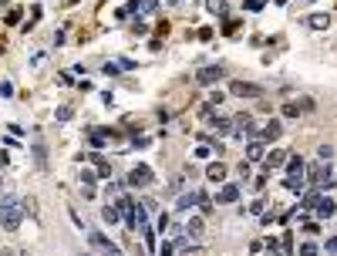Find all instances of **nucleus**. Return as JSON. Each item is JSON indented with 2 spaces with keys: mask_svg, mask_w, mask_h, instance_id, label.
<instances>
[{
  "mask_svg": "<svg viewBox=\"0 0 337 256\" xmlns=\"http://www.w3.org/2000/svg\"><path fill=\"white\" fill-rule=\"evenodd\" d=\"M24 212H27V206H24L20 195H3V199H0V226H3L7 233H17V229H20Z\"/></svg>",
  "mask_w": 337,
  "mask_h": 256,
  "instance_id": "nucleus-1",
  "label": "nucleus"
},
{
  "mask_svg": "<svg viewBox=\"0 0 337 256\" xmlns=\"http://www.w3.org/2000/svg\"><path fill=\"white\" fill-rule=\"evenodd\" d=\"M283 186L290 192H304V186H307V165H304L300 155L297 159H287V179H283Z\"/></svg>",
  "mask_w": 337,
  "mask_h": 256,
  "instance_id": "nucleus-2",
  "label": "nucleus"
},
{
  "mask_svg": "<svg viewBox=\"0 0 337 256\" xmlns=\"http://www.w3.org/2000/svg\"><path fill=\"white\" fill-rule=\"evenodd\" d=\"M118 212L128 219L132 233H142V229L148 226V212H145V206H132V199H118Z\"/></svg>",
  "mask_w": 337,
  "mask_h": 256,
  "instance_id": "nucleus-3",
  "label": "nucleus"
},
{
  "mask_svg": "<svg viewBox=\"0 0 337 256\" xmlns=\"http://www.w3.org/2000/svg\"><path fill=\"white\" fill-rule=\"evenodd\" d=\"M226 78V67L223 64H209V67H199L196 71V81L199 84H216V81H223Z\"/></svg>",
  "mask_w": 337,
  "mask_h": 256,
  "instance_id": "nucleus-4",
  "label": "nucleus"
},
{
  "mask_svg": "<svg viewBox=\"0 0 337 256\" xmlns=\"http://www.w3.org/2000/svg\"><path fill=\"white\" fill-rule=\"evenodd\" d=\"M152 182H155V176H152L148 165H135L132 172H128V186H135V189H145V186H152Z\"/></svg>",
  "mask_w": 337,
  "mask_h": 256,
  "instance_id": "nucleus-5",
  "label": "nucleus"
},
{
  "mask_svg": "<svg viewBox=\"0 0 337 256\" xmlns=\"http://www.w3.org/2000/svg\"><path fill=\"white\" fill-rule=\"evenodd\" d=\"M229 95H236V98H260L263 88L253 84V81H233V84H229Z\"/></svg>",
  "mask_w": 337,
  "mask_h": 256,
  "instance_id": "nucleus-6",
  "label": "nucleus"
},
{
  "mask_svg": "<svg viewBox=\"0 0 337 256\" xmlns=\"http://www.w3.org/2000/svg\"><path fill=\"white\" fill-rule=\"evenodd\" d=\"M88 243H91L95 250H101V253H118V246H115L108 236H101L98 229H88Z\"/></svg>",
  "mask_w": 337,
  "mask_h": 256,
  "instance_id": "nucleus-7",
  "label": "nucleus"
},
{
  "mask_svg": "<svg viewBox=\"0 0 337 256\" xmlns=\"http://www.w3.org/2000/svg\"><path fill=\"white\" fill-rule=\"evenodd\" d=\"M314 212L321 216V219H331L337 212V202L331 199V195H317V202H314Z\"/></svg>",
  "mask_w": 337,
  "mask_h": 256,
  "instance_id": "nucleus-8",
  "label": "nucleus"
},
{
  "mask_svg": "<svg viewBox=\"0 0 337 256\" xmlns=\"http://www.w3.org/2000/svg\"><path fill=\"white\" fill-rule=\"evenodd\" d=\"M236 199H240V186H233V182H229V186H223V189H219V199H216V202L229 206V202H236Z\"/></svg>",
  "mask_w": 337,
  "mask_h": 256,
  "instance_id": "nucleus-9",
  "label": "nucleus"
},
{
  "mask_svg": "<svg viewBox=\"0 0 337 256\" xmlns=\"http://www.w3.org/2000/svg\"><path fill=\"white\" fill-rule=\"evenodd\" d=\"M206 179H209V182H223V179H226V165H223V162H212V165L206 169Z\"/></svg>",
  "mask_w": 337,
  "mask_h": 256,
  "instance_id": "nucleus-10",
  "label": "nucleus"
},
{
  "mask_svg": "<svg viewBox=\"0 0 337 256\" xmlns=\"http://www.w3.org/2000/svg\"><path fill=\"white\" fill-rule=\"evenodd\" d=\"M260 159H263V142L253 138V142L246 145V162H260Z\"/></svg>",
  "mask_w": 337,
  "mask_h": 256,
  "instance_id": "nucleus-11",
  "label": "nucleus"
},
{
  "mask_svg": "<svg viewBox=\"0 0 337 256\" xmlns=\"http://www.w3.org/2000/svg\"><path fill=\"white\" fill-rule=\"evenodd\" d=\"M193 206H196V192H186V195L176 199V209H179V212H186V209H193Z\"/></svg>",
  "mask_w": 337,
  "mask_h": 256,
  "instance_id": "nucleus-12",
  "label": "nucleus"
},
{
  "mask_svg": "<svg viewBox=\"0 0 337 256\" xmlns=\"http://www.w3.org/2000/svg\"><path fill=\"white\" fill-rule=\"evenodd\" d=\"M280 131H283V125H280V122H267V125H263V138H267V142H273V138H280Z\"/></svg>",
  "mask_w": 337,
  "mask_h": 256,
  "instance_id": "nucleus-13",
  "label": "nucleus"
},
{
  "mask_svg": "<svg viewBox=\"0 0 337 256\" xmlns=\"http://www.w3.org/2000/svg\"><path fill=\"white\" fill-rule=\"evenodd\" d=\"M186 229V236H193V240H199L202 236V219L196 216V219H189V226H182Z\"/></svg>",
  "mask_w": 337,
  "mask_h": 256,
  "instance_id": "nucleus-14",
  "label": "nucleus"
},
{
  "mask_svg": "<svg viewBox=\"0 0 337 256\" xmlns=\"http://www.w3.org/2000/svg\"><path fill=\"white\" fill-rule=\"evenodd\" d=\"M209 125L216 128L219 135H229V131H233V118H216V122H209Z\"/></svg>",
  "mask_w": 337,
  "mask_h": 256,
  "instance_id": "nucleus-15",
  "label": "nucleus"
},
{
  "mask_svg": "<svg viewBox=\"0 0 337 256\" xmlns=\"http://www.w3.org/2000/svg\"><path fill=\"white\" fill-rule=\"evenodd\" d=\"M287 162V152H273V155H267V169H276V165H283Z\"/></svg>",
  "mask_w": 337,
  "mask_h": 256,
  "instance_id": "nucleus-16",
  "label": "nucleus"
},
{
  "mask_svg": "<svg viewBox=\"0 0 337 256\" xmlns=\"http://www.w3.org/2000/svg\"><path fill=\"white\" fill-rule=\"evenodd\" d=\"M327 24H331L327 14H314V17H310V27H314V31H321V27H327Z\"/></svg>",
  "mask_w": 337,
  "mask_h": 256,
  "instance_id": "nucleus-17",
  "label": "nucleus"
},
{
  "mask_svg": "<svg viewBox=\"0 0 337 256\" xmlns=\"http://www.w3.org/2000/svg\"><path fill=\"white\" fill-rule=\"evenodd\" d=\"M212 152H223V145H216V148H212V145H199V148H196V159H209Z\"/></svg>",
  "mask_w": 337,
  "mask_h": 256,
  "instance_id": "nucleus-18",
  "label": "nucleus"
},
{
  "mask_svg": "<svg viewBox=\"0 0 337 256\" xmlns=\"http://www.w3.org/2000/svg\"><path fill=\"white\" fill-rule=\"evenodd\" d=\"M196 206H199L202 212H209V209H212V199H209L206 192H196Z\"/></svg>",
  "mask_w": 337,
  "mask_h": 256,
  "instance_id": "nucleus-19",
  "label": "nucleus"
},
{
  "mask_svg": "<svg viewBox=\"0 0 337 256\" xmlns=\"http://www.w3.org/2000/svg\"><path fill=\"white\" fill-rule=\"evenodd\" d=\"M101 219H105V223H115V219H118V206H105V209H101Z\"/></svg>",
  "mask_w": 337,
  "mask_h": 256,
  "instance_id": "nucleus-20",
  "label": "nucleus"
},
{
  "mask_svg": "<svg viewBox=\"0 0 337 256\" xmlns=\"http://www.w3.org/2000/svg\"><path fill=\"white\" fill-rule=\"evenodd\" d=\"M138 10L148 17V14H155V10H159V0H142V3H138Z\"/></svg>",
  "mask_w": 337,
  "mask_h": 256,
  "instance_id": "nucleus-21",
  "label": "nucleus"
},
{
  "mask_svg": "<svg viewBox=\"0 0 337 256\" xmlns=\"http://www.w3.org/2000/svg\"><path fill=\"white\" fill-rule=\"evenodd\" d=\"M317 155H321V162H331V159H334V148H331V145H321Z\"/></svg>",
  "mask_w": 337,
  "mask_h": 256,
  "instance_id": "nucleus-22",
  "label": "nucleus"
},
{
  "mask_svg": "<svg viewBox=\"0 0 337 256\" xmlns=\"http://www.w3.org/2000/svg\"><path fill=\"white\" fill-rule=\"evenodd\" d=\"M324 253H337V236H331V240H324Z\"/></svg>",
  "mask_w": 337,
  "mask_h": 256,
  "instance_id": "nucleus-23",
  "label": "nucleus"
},
{
  "mask_svg": "<svg viewBox=\"0 0 337 256\" xmlns=\"http://www.w3.org/2000/svg\"><path fill=\"white\" fill-rule=\"evenodd\" d=\"M10 91H14V84H10V81H0V95L10 98Z\"/></svg>",
  "mask_w": 337,
  "mask_h": 256,
  "instance_id": "nucleus-24",
  "label": "nucleus"
},
{
  "mask_svg": "<svg viewBox=\"0 0 337 256\" xmlns=\"http://www.w3.org/2000/svg\"><path fill=\"white\" fill-rule=\"evenodd\" d=\"M95 179H98V176H95V172H88V169H84V172H81V182H84V186H91V182H95Z\"/></svg>",
  "mask_w": 337,
  "mask_h": 256,
  "instance_id": "nucleus-25",
  "label": "nucleus"
},
{
  "mask_svg": "<svg viewBox=\"0 0 337 256\" xmlns=\"http://www.w3.org/2000/svg\"><path fill=\"white\" fill-rule=\"evenodd\" d=\"M263 209H267V206H263V202H260V199H257V202H253V206H250V212H253V216H263Z\"/></svg>",
  "mask_w": 337,
  "mask_h": 256,
  "instance_id": "nucleus-26",
  "label": "nucleus"
},
{
  "mask_svg": "<svg viewBox=\"0 0 337 256\" xmlns=\"http://www.w3.org/2000/svg\"><path fill=\"white\" fill-rule=\"evenodd\" d=\"M67 118H71V108H67V105L64 108H58V122H67Z\"/></svg>",
  "mask_w": 337,
  "mask_h": 256,
  "instance_id": "nucleus-27",
  "label": "nucleus"
},
{
  "mask_svg": "<svg viewBox=\"0 0 337 256\" xmlns=\"http://www.w3.org/2000/svg\"><path fill=\"white\" fill-rule=\"evenodd\" d=\"M283 115H287V118H297L300 112H297V105H287V108H283Z\"/></svg>",
  "mask_w": 337,
  "mask_h": 256,
  "instance_id": "nucleus-28",
  "label": "nucleus"
},
{
  "mask_svg": "<svg viewBox=\"0 0 337 256\" xmlns=\"http://www.w3.org/2000/svg\"><path fill=\"white\" fill-rule=\"evenodd\" d=\"M169 3H179V0H169Z\"/></svg>",
  "mask_w": 337,
  "mask_h": 256,
  "instance_id": "nucleus-29",
  "label": "nucleus"
}]
</instances>
